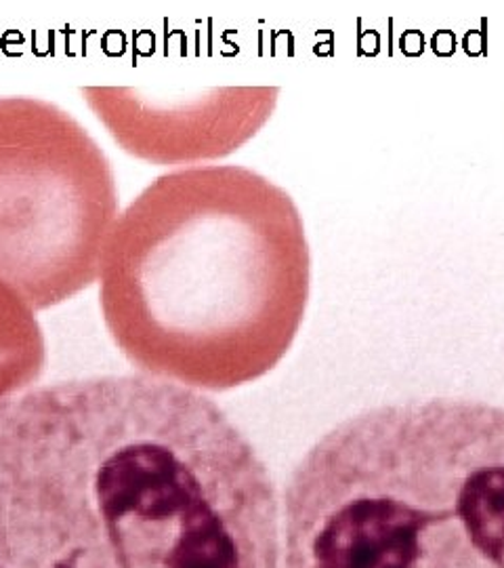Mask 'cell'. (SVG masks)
I'll return each instance as SVG.
<instances>
[{
	"mask_svg": "<svg viewBox=\"0 0 504 568\" xmlns=\"http://www.w3.org/2000/svg\"><path fill=\"white\" fill-rule=\"evenodd\" d=\"M269 469L210 398L101 375L0 403V568H282Z\"/></svg>",
	"mask_w": 504,
	"mask_h": 568,
	"instance_id": "1",
	"label": "cell"
},
{
	"mask_svg": "<svg viewBox=\"0 0 504 568\" xmlns=\"http://www.w3.org/2000/svg\"><path fill=\"white\" fill-rule=\"evenodd\" d=\"M131 365L223 392L269 373L301 328L311 257L290 194L234 164L164 173L124 209L100 267Z\"/></svg>",
	"mask_w": 504,
	"mask_h": 568,
	"instance_id": "2",
	"label": "cell"
},
{
	"mask_svg": "<svg viewBox=\"0 0 504 568\" xmlns=\"http://www.w3.org/2000/svg\"><path fill=\"white\" fill-rule=\"evenodd\" d=\"M284 568H504V408L431 398L344 419L284 490Z\"/></svg>",
	"mask_w": 504,
	"mask_h": 568,
	"instance_id": "3",
	"label": "cell"
},
{
	"mask_svg": "<svg viewBox=\"0 0 504 568\" xmlns=\"http://www.w3.org/2000/svg\"><path fill=\"white\" fill-rule=\"evenodd\" d=\"M119 215L114 169L70 112L0 98V278L34 310L95 283Z\"/></svg>",
	"mask_w": 504,
	"mask_h": 568,
	"instance_id": "4",
	"label": "cell"
},
{
	"mask_svg": "<svg viewBox=\"0 0 504 568\" xmlns=\"http://www.w3.org/2000/svg\"><path fill=\"white\" fill-rule=\"evenodd\" d=\"M82 95L122 148L154 164L225 156L274 112L276 87H227L192 98H161L131 87H84Z\"/></svg>",
	"mask_w": 504,
	"mask_h": 568,
	"instance_id": "5",
	"label": "cell"
},
{
	"mask_svg": "<svg viewBox=\"0 0 504 568\" xmlns=\"http://www.w3.org/2000/svg\"><path fill=\"white\" fill-rule=\"evenodd\" d=\"M47 345L34 307L0 278V400L41 377Z\"/></svg>",
	"mask_w": 504,
	"mask_h": 568,
	"instance_id": "6",
	"label": "cell"
}]
</instances>
